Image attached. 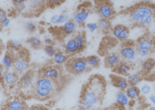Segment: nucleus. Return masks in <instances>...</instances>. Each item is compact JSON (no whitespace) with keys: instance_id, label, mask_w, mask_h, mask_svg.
Here are the masks:
<instances>
[{"instance_id":"obj_1","label":"nucleus","mask_w":155,"mask_h":110,"mask_svg":"<svg viewBox=\"0 0 155 110\" xmlns=\"http://www.w3.org/2000/svg\"><path fill=\"white\" fill-rule=\"evenodd\" d=\"M106 82L104 78L98 75L91 76L83 87L80 104V110H92L97 104L101 103L106 93Z\"/></svg>"},{"instance_id":"obj_2","label":"nucleus","mask_w":155,"mask_h":110,"mask_svg":"<svg viewBox=\"0 0 155 110\" xmlns=\"http://www.w3.org/2000/svg\"><path fill=\"white\" fill-rule=\"evenodd\" d=\"M132 22L141 27H148L155 22V6L151 4H139L130 11Z\"/></svg>"},{"instance_id":"obj_3","label":"nucleus","mask_w":155,"mask_h":110,"mask_svg":"<svg viewBox=\"0 0 155 110\" xmlns=\"http://www.w3.org/2000/svg\"><path fill=\"white\" fill-rule=\"evenodd\" d=\"M59 89L60 87L58 85V81L38 75L33 85L34 97L40 100H45L53 97Z\"/></svg>"},{"instance_id":"obj_4","label":"nucleus","mask_w":155,"mask_h":110,"mask_svg":"<svg viewBox=\"0 0 155 110\" xmlns=\"http://www.w3.org/2000/svg\"><path fill=\"white\" fill-rule=\"evenodd\" d=\"M67 69L74 75H81L90 68L87 65L86 58L84 57H74L68 60L66 63Z\"/></svg>"},{"instance_id":"obj_5","label":"nucleus","mask_w":155,"mask_h":110,"mask_svg":"<svg viewBox=\"0 0 155 110\" xmlns=\"http://www.w3.org/2000/svg\"><path fill=\"white\" fill-rule=\"evenodd\" d=\"M96 12L100 18L111 20L115 15V10L108 0H96Z\"/></svg>"},{"instance_id":"obj_6","label":"nucleus","mask_w":155,"mask_h":110,"mask_svg":"<svg viewBox=\"0 0 155 110\" xmlns=\"http://www.w3.org/2000/svg\"><path fill=\"white\" fill-rule=\"evenodd\" d=\"M120 56L122 61L133 62L137 56L136 45H133L132 43H129L127 41L123 42L120 49Z\"/></svg>"},{"instance_id":"obj_7","label":"nucleus","mask_w":155,"mask_h":110,"mask_svg":"<svg viewBox=\"0 0 155 110\" xmlns=\"http://www.w3.org/2000/svg\"><path fill=\"white\" fill-rule=\"evenodd\" d=\"M18 52H19L17 53L13 63V70H15L19 75H21L28 70L29 64L27 60V54H24L23 51L21 49Z\"/></svg>"},{"instance_id":"obj_8","label":"nucleus","mask_w":155,"mask_h":110,"mask_svg":"<svg viewBox=\"0 0 155 110\" xmlns=\"http://www.w3.org/2000/svg\"><path fill=\"white\" fill-rule=\"evenodd\" d=\"M113 37L115 39L119 40L120 42H126L128 41L130 35V30L129 27L122 24L115 25L111 31Z\"/></svg>"},{"instance_id":"obj_9","label":"nucleus","mask_w":155,"mask_h":110,"mask_svg":"<svg viewBox=\"0 0 155 110\" xmlns=\"http://www.w3.org/2000/svg\"><path fill=\"white\" fill-rule=\"evenodd\" d=\"M39 75L40 76H45L51 78L55 81H59L61 77V71L58 68V66H47L43 68L39 71Z\"/></svg>"},{"instance_id":"obj_10","label":"nucleus","mask_w":155,"mask_h":110,"mask_svg":"<svg viewBox=\"0 0 155 110\" xmlns=\"http://www.w3.org/2000/svg\"><path fill=\"white\" fill-rule=\"evenodd\" d=\"M18 75L19 74L15 70H12V69L5 70L3 77L1 78L2 84L7 87H14L17 85V83H19L20 80Z\"/></svg>"},{"instance_id":"obj_11","label":"nucleus","mask_w":155,"mask_h":110,"mask_svg":"<svg viewBox=\"0 0 155 110\" xmlns=\"http://www.w3.org/2000/svg\"><path fill=\"white\" fill-rule=\"evenodd\" d=\"M35 74L32 70H28L25 73L21 74L20 80H19V85L22 88H30L33 87L35 84Z\"/></svg>"},{"instance_id":"obj_12","label":"nucleus","mask_w":155,"mask_h":110,"mask_svg":"<svg viewBox=\"0 0 155 110\" xmlns=\"http://www.w3.org/2000/svg\"><path fill=\"white\" fill-rule=\"evenodd\" d=\"M136 46L141 49L148 50L150 52H153L155 48V41L153 37L144 36V37H140L137 40Z\"/></svg>"},{"instance_id":"obj_13","label":"nucleus","mask_w":155,"mask_h":110,"mask_svg":"<svg viewBox=\"0 0 155 110\" xmlns=\"http://www.w3.org/2000/svg\"><path fill=\"white\" fill-rule=\"evenodd\" d=\"M110 78H111L112 85L114 86L115 88H117L119 90H121V91H125L130 85V84L128 82V79L125 78L123 75H111Z\"/></svg>"},{"instance_id":"obj_14","label":"nucleus","mask_w":155,"mask_h":110,"mask_svg":"<svg viewBox=\"0 0 155 110\" xmlns=\"http://www.w3.org/2000/svg\"><path fill=\"white\" fill-rule=\"evenodd\" d=\"M132 66H133L132 62H128V61L121 60L119 64L113 69V71L117 75H120L128 76L130 73L131 72Z\"/></svg>"},{"instance_id":"obj_15","label":"nucleus","mask_w":155,"mask_h":110,"mask_svg":"<svg viewBox=\"0 0 155 110\" xmlns=\"http://www.w3.org/2000/svg\"><path fill=\"white\" fill-rule=\"evenodd\" d=\"M91 12L87 9H80L74 13L73 15V21L76 23L77 26H83L85 24L86 21L90 17Z\"/></svg>"},{"instance_id":"obj_16","label":"nucleus","mask_w":155,"mask_h":110,"mask_svg":"<svg viewBox=\"0 0 155 110\" xmlns=\"http://www.w3.org/2000/svg\"><path fill=\"white\" fill-rule=\"evenodd\" d=\"M15 57L16 55H14L12 53V51H7L5 52V53L4 54L2 61H1V66L5 69V70H9L12 69L13 68V63L15 61Z\"/></svg>"},{"instance_id":"obj_17","label":"nucleus","mask_w":155,"mask_h":110,"mask_svg":"<svg viewBox=\"0 0 155 110\" xmlns=\"http://www.w3.org/2000/svg\"><path fill=\"white\" fill-rule=\"evenodd\" d=\"M120 61H121V58L120 56V53H117V52L108 53L105 57V65L112 69H114Z\"/></svg>"},{"instance_id":"obj_18","label":"nucleus","mask_w":155,"mask_h":110,"mask_svg":"<svg viewBox=\"0 0 155 110\" xmlns=\"http://www.w3.org/2000/svg\"><path fill=\"white\" fill-rule=\"evenodd\" d=\"M115 101H116V104L118 105L119 108H125L128 106H130L131 99L127 96L125 91L119 90V92L115 95Z\"/></svg>"},{"instance_id":"obj_19","label":"nucleus","mask_w":155,"mask_h":110,"mask_svg":"<svg viewBox=\"0 0 155 110\" xmlns=\"http://www.w3.org/2000/svg\"><path fill=\"white\" fill-rule=\"evenodd\" d=\"M68 58H69V55L65 51L57 50L56 53L54 54V56L51 59H52V63L54 65L62 66V65H66V63L69 60Z\"/></svg>"},{"instance_id":"obj_20","label":"nucleus","mask_w":155,"mask_h":110,"mask_svg":"<svg viewBox=\"0 0 155 110\" xmlns=\"http://www.w3.org/2000/svg\"><path fill=\"white\" fill-rule=\"evenodd\" d=\"M26 108L25 102L20 98H12L6 103L5 107V109L6 110H24Z\"/></svg>"},{"instance_id":"obj_21","label":"nucleus","mask_w":155,"mask_h":110,"mask_svg":"<svg viewBox=\"0 0 155 110\" xmlns=\"http://www.w3.org/2000/svg\"><path fill=\"white\" fill-rule=\"evenodd\" d=\"M76 28H77V25L72 19L62 25L61 32L65 36H74L76 33Z\"/></svg>"},{"instance_id":"obj_22","label":"nucleus","mask_w":155,"mask_h":110,"mask_svg":"<svg viewBox=\"0 0 155 110\" xmlns=\"http://www.w3.org/2000/svg\"><path fill=\"white\" fill-rule=\"evenodd\" d=\"M64 51L69 56H73V55H75L76 53H79L76 43H75V40H74V37H70L69 39H68L65 42V44H64Z\"/></svg>"},{"instance_id":"obj_23","label":"nucleus","mask_w":155,"mask_h":110,"mask_svg":"<svg viewBox=\"0 0 155 110\" xmlns=\"http://www.w3.org/2000/svg\"><path fill=\"white\" fill-rule=\"evenodd\" d=\"M73 37L75 40V43H76V45L78 48V52H82L86 47V36H85V34L83 31H79V32H76L73 36Z\"/></svg>"},{"instance_id":"obj_24","label":"nucleus","mask_w":155,"mask_h":110,"mask_svg":"<svg viewBox=\"0 0 155 110\" xmlns=\"http://www.w3.org/2000/svg\"><path fill=\"white\" fill-rule=\"evenodd\" d=\"M125 92H126L127 96L131 100H136V99L139 98L140 95H141L140 89L137 86L129 85V87L125 90Z\"/></svg>"},{"instance_id":"obj_25","label":"nucleus","mask_w":155,"mask_h":110,"mask_svg":"<svg viewBox=\"0 0 155 110\" xmlns=\"http://www.w3.org/2000/svg\"><path fill=\"white\" fill-rule=\"evenodd\" d=\"M97 23H98V28L103 33L107 34V33H110L112 31L113 26H112V23H111V21L110 20L100 18Z\"/></svg>"},{"instance_id":"obj_26","label":"nucleus","mask_w":155,"mask_h":110,"mask_svg":"<svg viewBox=\"0 0 155 110\" xmlns=\"http://www.w3.org/2000/svg\"><path fill=\"white\" fill-rule=\"evenodd\" d=\"M155 68V61L153 59L151 58H146L144 59L141 65V69L144 73H149L151 72Z\"/></svg>"},{"instance_id":"obj_27","label":"nucleus","mask_w":155,"mask_h":110,"mask_svg":"<svg viewBox=\"0 0 155 110\" xmlns=\"http://www.w3.org/2000/svg\"><path fill=\"white\" fill-rule=\"evenodd\" d=\"M27 43L34 49H40L43 46V41L37 36H31L28 38Z\"/></svg>"},{"instance_id":"obj_28","label":"nucleus","mask_w":155,"mask_h":110,"mask_svg":"<svg viewBox=\"0 0 155 110\" xmlns=\"http://www.w3.org/2000/svg\"><path fill=\"white\" fill-rule=\"evenodd\" d=\"M128 82L130 84V85L138 86L141 83L142 77L140 75V74L137 73V72H130V75H128Z\"/></svg>"},{"instance_id":"obj_29","label":"nucleus","mask_w":155,"mask_h":110,"mask_svg":"<svg viewBox=\"0 0 155 110\" xmlns=\"http://www.w3.org/2000/svg\"><path fill=\"white\" fill-rule=\"evenodd\" d=\"M86 62L89 68H97L100 66V58L97 55H90L86 57Z\"/></svg>"},{"instance_id":"obj_30","label":"nucleus","mask_w":155,"mask_h":110,"mask_svg":"<svg viewBox=\"0 0 155 110\" xmlns=\"http://www.w3.org/2000/svg\"><path fill=\"white\" fill-rule=\"evenodd\" d=\"M24 28L29 34H33V33L36 32V29H37V25L32 21H27L24 23Z\"/></svg>"},{"instance_id":"obj_31","label":"nucleus","mask_w":155,"mask_h":110,"mask_svg":"<svg viewBox=\"0 0 155 110\" xmlns=\"http://www.w3.org/2000/svg\"><path fill=\"white\" fill-rule=\"evenodd\" d=\"M8 46L12 51H20L22 48V44L18 39H12L8 43Z\"/></svg>"},{"instance_id":"obj_32","label":"nucleus","mask_w":155,"mask_h":110,"mask_svg":"<svg viewBox=\"0 0 155 110\" xmlns=\"http://www.w3.org/2000/svg\"><path fill=\"white\" fill-rule=\"evenodd\" d=\"M44 52L49 58H52L56 53L57 49L55 48L54 45H45L44 46Z\"/></svg>"},{"instance_id":"obj_33","label":"nucleus","mask_w":155,"mask_h":110,"mask_svg":"<svg viewBox=\"0 0 155 110\" xmlns=\"http://www.w3.org/2000/svg\"><path fill=\"white\" fill-rule=\"evenodd\" d=\"M45 0H29V4L33 9L40 10L45 5Z\"/></svg>"},{"instance_id":"obj_34","label":"nucleus","mask_w":155,"mask_h":110,"mask_svg":"<svg viewBox=\"0 0 155 110\" xmlns=\"http://www.w3.org/2000/svg\"><path fill=\"white\" fill-rule=\"evenodd\" d=\"M152 52L148 51V50L141 49V48H138L137 47V57L141 58V59H146L149 57V55L151 54Z\"/></svg>"},{"instance_id":"obj_35","label":"nucleus","mask_w":155,"mask_h":110,"mask_svg":"<svg viewBox=\"0 0 155 110\" xmlns=\"http://www.w3.org/2000/svg\"><path fill=\"white\" fill-rule=\"evenodd\" d=\"M70 20V15L68 11H63L60 14V24H64Z\"/></svg>"},{"instance_id":"obj_36","label":"nucleus","mask_w":155,"mask_h":110,"mask_svg":"<svg viewBox=\"0 0 155 110\" xmlns=\"http://www.w3.org/2000/svg\"><path fill=\"white\" fill-rule=\"evenodd\" d=\"M85 28L91 33H94L98 29V23L97 22H88V23H85Z\"/></svg>"},{"instance_id":"obj_37","label":"nucleus","mask_w":155,"mask_h":110,"mask_svg":"<svg viewBox=\"0 0 155 110\" xmlns=\"http://www.w3.org/2000/svg\"><path fill=\"white\" fill-rule=\"evenodd\" d=\"M139 89H140L141 94H143V95H148L152 92V87H151V85H147V84L143 85L141 86V88H139Z\"/></svg>"},{"instance_id":"obj_38","label":"nucleus","mask_w":155,"mask_h":110,"mask_svg":"<svg viewBox=\"0 0 155 110\" xmlns=\"http://www.w3.org/2000/svg\"><path fill=\"white\" fill-rule=\"evenodd\" d=\"M14 10L17 13H22L26 10V5L25 4H16V5H14Z\"/></svg>"},{"instance_id":"obj_39","label":"nucleus","mask_w":155,"mask_h":110,"mask_svg":"<svg viewBox=\"0 0 155 110\" xmlns=\"http://www.w3.org/2000/svg\"><path fill=\"white\" fill-rule=\"evenodd\" d=\"M50 23L52 25L60 24V14H53L50 18Z\"/></svg>"},{"instance_id":"obj_40","label":"nucleus","mask_w":155,"mask_h":110,"mask_svg":"<svg viewBox=\"0 0 155 110\" xmlns=\"http://www.w3.org/2000/svg\"><path fill=\"white\" fill-rule=\"evenodd\" d=\"M43 42L45 45H53V39H52V37H51L49 34L44 36V37H43Z\"/></svg>"},{"instance_id":"obj_41","label":"nucleus","mask_w":155,"mask_h":110,"mask_svg":"<svg viewBox=\"0 0 155 110\" xmlns=\"http://www.w3.org/2000/svg\"><path fill=\"white\" fill-rule=\"evenodd\" d=\"M0 24H1V29H3L4 28H7L10 26V24H11V19L9 17H7L5 21H3L2 22H0Z\"/></svg>"},{"instance_id":"obj_42","label":"nucleus","mask_w":155,"mask_h":110,"mask_svg":"<svg viewBox=\"0 0 155 110\" xmlns=\"http://www.w3.org/2000/svg\"><path fill=\"white\" fill-rule=\"evenodd\" d=\"M65 0H47V3L50 5L52 6H56V5H60L61 3H63Z\"/></svg>"},{"instance_id":"obj_43","label":"nucleus","mask_w":155,"mask_h":110,"mask_svg":"<svg viewBox=\"0 0 155 110\" xmlns=\"http://www.w3.org/2000/svg\"><path fill=\"white\" fill-rule=\"evenodd\" d=\"M7 17H8L7 16V12H5L4 9H1V11H0V22L5 21Z\"/></svg>"},{"instance_id":"obj_44","label":"nucleus","mask_w":155,"mask_h":110,"mask_svg":"<svg viewBox=\"0 0 155 110\" xmlns=\"http://www.w3.org/2000/svg\"><path fill=\"white\" fill-rule=\"evenodd\" d=\"M143 59H141V58H139V57H137V58L134 60V61L132 62L135 66H140L141 67V65H142V62H143Z\"/></svg>"},{"instance_id":"obj_45","label":"nucleus","mask_w":155,"mask_h":110,"mask_svg":"<svg viewBox=\"0 0 155 110\" xmlns=\"http://www.w3.org/2000/svg\"><path fill=\"white\" fill-rule=\"evenodd\" d=\"M29 109L30 110H43V109H46V108H45V107H44V106H41V105H34V106L30 107V108H29Z\"/></svg>"},{"instance_id":"obj_46","label":"nucleus","mask_w":155,"mask_h":110,"mask_svg":"<svg viewBox=\"0 0 155 110\" xmlns=\"http://www.w3.org/2000/svg\"><path fill=\"white\" fill-rule=\"evenodd\" d=\"M12 1L14 5H16V4H25L26 2H28L29 0H12Z\"/></svg>"},{"instance_id":"obj_47","label":"nucleus","mask_w":155,"mask_h":110,"mask_svg":"<svg viewBox=\"0 0 155 110\" xmlns=\"http://www.w3.org/2000/svg\"><path fill=\"white\" fill-rule=\"evenodd\" d=\"M149 100H150V102L155 107V94H152V95L149 97Z\"/></svg>"},{"instance_id":"obj_48","label":"nucleus","mask_w":155,"mask_h":110,"mask_svg":"<svg viewBox=\"0 0 155 110\" xmlns=\"http://www.w3.org/2000/svg\"><path fill=\"white\" fill-rule=\"evenodd\" d=\"M143 4H151L153 0H140Z\"/></svg>"},{"instance_id":"obj_49","label":"nucleus","mask_w":155,"mask_h":110,"mask_svg":"<svg viewBox=\"0 0 155 110\" xmlns=\"http://www.w3.org/2000/svg\"><path fill=\"white\" fill-rule=\"evenodd\" d=\"M87 1H89V2H95L96 0H87Z\"/></svg>"},{"instance_id":"obj_50","label":"nucleus","mask_w":155,"mask_h":110,"mask_svg":"<svg viewBox=\"0 0 155 110\" xmlns=\"http://www.w3.org/2000/svg\"><path fill=\"white\" fill-rule=\"evenodd\" d=\"M154 88H155V86H154Z\"/></svg>"}]
</instances>
